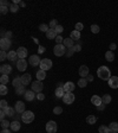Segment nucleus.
Returning a JSON list of instances; mask_svg holds the SVG:
<instances>
[{"label": "nucleus", "instance_id": "dca6fc26", "mask_svg": "<svg viewBox=\"0 0 118 133\" xmlns=\"http://www.w3.org/2000/svg\"><path fill=\"white\" fill-rule=\"evenodd\" d=\"M74 89H76V84H74L73 82H71V81H69V82H66L65 84H64V90H65V93H73Z\"/></svg>", "mask_w": 118, "mask_h": 133}, {"label": "nucleus", "instance_id": "cd10ccee", "mask_svg": "<svg viewBox=\"0 0 118 133\" xmlns=\"http://www.w3.org/2000/svg\"><path fill=\"white\" fill-rule=\"evenodd\" d=\"M105 59H106L107 62H112L113 59H115V54H113V51H111V50L106 51V52H105Z\"/></svg>", "mask_w": 118, "mask_h": 133}, {"label": "nucleus", "instance_id": "72a5a7b5", "mask_svg": "<svg viewBox=\"0 0 118 133\" xmlns=\"http://www.w3.org/2000/svg\"><path fill=\"white\" fill-rule=\"evenodd\" d=\"M7 93H8L7 86H6V84H1V86H0V95H1V96H5V95H7Z\"/></svg>", "mask_w": 118, "mask_h": 133}, {"label": "nucleus", "instance_id": "338daca9", "mask_svg": "<svg viewBox=\"0 0 118 133\" xmlns=\"http://www.w3.org/2000/svg\"><path fill=\"white\" fill-rule=\"evenodd\" d=\"M64 84H65V83L59 82V83H58V87H61V88H64Z\"/></svg>", "mask_w": 118, "mask_h": 133}, {"label": "nucleus", "instance_id": "052dcab7", "mask_svg": "<svg viewBox=\"0 0 118 133\" xmlns=\"http://www.w3.org/2000/svg\"><path fill=\"white\" fill-rule=\"evenodd\" d=\"M13 119L17 120V121H19V120H21V114H17V115L13 116Z\"/></svg>", "mask_w": 118, "mask_h": 133}, {"label": "nucleus", "instance_id": "f704fd0d", "mask_svg": "<svg viewBox=\"0 0 118 133\" xmlns=\"http://www.w3.org/2000/svg\"><path fill=\"white\" fill-rule=\"evenodd\" d=\"M98 132H99V133H111V132H110V128H109V126H104V125L99 126Z\"/></svg>", "mask_w": 118, "mask_h": 133}, {"label": "nucleus", "instance_id": "8fccbe9b", "mask_svg": "<svg viewBox=\"0 0 118 133\" xmlns=\"http://www.w3.org/2000/svg\"><path fill=\"white\" fill-rule=\"evenodd\" d=\"M73 49H74V52H80L82 51V44H74V46H73Z\"/></svg>", "mask_w": 118, "mask_h": 133}, {"label": "nucleus", "instance_id": "e2e57ef3", "mask_svg": "<svg viewBox=\"0 0 118 133\" xmlns=\"http://www.w3.org/2000/svg\"><path fill=\"white\" fill-rule=\"evenodd\" d=\"M0 133H12V131H11V130H8V128H3Z\"/></svg>", "mask_w": 118, "mask_h": 133}, {"label": "nucleus", "instance_id": "e433bc0d", "mask_svg": "<svg viewBox=\"0 0 118 133\" xmlns=\"http://www.w3.org/2000/svg\"><path fill=\"white\" fill-rule=\"evenodd\" d=\"M0 126H1V128H8V127H11V122L8 121V120L4 119L0 121Z\"/></svg>", "mask_w": 118, "mask_h": 133}, {"label": "nucleus", "instance_id": "ddd939ff", "mask_svg": "<svg viewBox=\"0 0 118 133\" xmlns=\"http://www.w3.org/2000/svg\"><path fill=\"white\" fill-rule=\"evenodd\" d=\"M12 65H10V64H3V65L0 66V72H1V75H10L12 72Z\"/></svg>", "mask_w": 118, "mask_h": 133}, {"label": "nucleus", "instance_id": "b1692460", "mask_svg": "<svg viewBox=\"0 0 118 133\" xmlns=\"http://www.w3.org/2000/svg\"><path fill=\"white\" fill-rule=\"evenodd\" d=\"M57 36H58V33L56 32L54 29H50V30L46 32V38L47 39H56Z\"/></svg>", "mask_w": 118, "mask_h": 133}, {"label": "nucleus", "instance_id": "79ce46f5", "mask_svg": "<svg viewBox=\"0 0 118 133\" xmlns=\"http://www.w3.org/2000/svg\"><path fill=\"white\" fill-rule=\"evenodd\" d=\"M61 113H63V108H61L60 106H57V107L53 108V114H56V115H60Z\"/></svg>", "mask_w": 118, "mask_h": 133}, {"label": "nucleus", "instance_id": "9b49d317", "mask_svg": "<svg viewBox=\"0 0 118 133\" xmlns=\"http://www.w3.org/2000/svg\"><path fill=\"white\" fill-rule=\"evenodd\" d=\"M27 49L24 46H19L17 49V55L19 57V59H25V57H27Z\"/></svg>", "mask_w": 118, "mask_h": 133}, {"label": "nucleus", "instance_id": "58836bf2", "mask_svg": "<svg viewBox=\"0 0 118 133\" xmlns=\"http://www.w3.org/2000/svg\"><path fill=\"white\" fill-rule=\"evenodd\" d=\"M10 78H8V75H1L0 76V84H7Z\"/></svg>", "mask_w": 118, "mask_h": 133}, {"label": "nucleus", "instance_id": "bb28decb", "mask_svg": "<svg viewBox=\"0 0 118 133\" xmlns=\"http://www.w3.org/2000/svg\"><path fill=\"white\" fill-rule=\"evenodd\" d=\"M63 44L65 45L66 49H69V48H73L74 44H73V39L72 38H65L63 42Z\"/></svg>", "mask_w": 118, "mask_h": 133}, {"label": "nucleus", "instance_id": "423d86ee", "mask_svg": "<svg viewBox=\"0 0 118 133\" xmlns=\"http://www.w3.org/2000/svg\"><path fill=\"white\" fill-rule=\"evenodd\" d=\"M45 128H46L47 133H57V130H58L57 122L53 121V120H50V121L46 124V127Z\"/></svg>", "mask_w": 118, "mask_h": 133}, {"label": "nucleus", "instance_id": "39448f33", "mask_svg": "<svg viewBox=\"0 0 118 133\" xmlns=\"http://www.w3.org/2000/svg\"><path fill=\"white\" fill-rule=\"evenodd\" d=\"M40 69L41 70H45V71H47V70H50L51 68H52V61L51 59H49V58H43L40 62Z\"/></svg>", "mask_w": 118, "mask_h": 133}, {"label": "nucleus", "instance_id": "c03bdc74", "mask_svg": "<svg viewBox=\"0 0 118 133\" xmlns=\"http://www.w3.org/2000/svg\"><path fill=\"white\" fill-rule=\"evenodd\" d=\"M74 54V49L73 48H69V49H66V54L65 56L66 57H72V55Z\"/></svg>", "mask_w": 118, "mask_h": 133}, {"label": "nucleus", "instance_id": "0eeeda50", "mask_svg": "<svg viewBox=\"0 0 118 133\" xmlns=\"http://www.w3.org/2000/svg\"><path fill=\"white\" fill-rule=\"evenodd\" d=\"M74 100H76V96L73 93H65V95L63 96V101L65 105H71L74 102Z\"/></svg>", "mask_w": 118, "mask_h": 133}, {"label": "nucleus", "instance_id": "603ef678", "mask_svg": "<svg viewBox=\"0 0 118 133\" xmlns=\"http://www.w3.org/2000/svg\"><path fill=\"white\" fill-rule=\"evenodd\" d=\"M54 30H56V32H57L58 35H60V33L64 31V28H63V26H61V25H58V26L54 29Z\"/></svg>", "mask_w": 118, "mask_h": 133}, {"label": "nucleus", "instance_id": "f257e3e1", "mask_svg": "<svg viewBox=\"0 0 118 133\" xmlns=\"http://www.w3.org/2000/svg\"><path fill=\"white\" fill-rule=\"evenodd\" d=\"M97 76L103 81H109L111 78V71L106 65H102L97 69Z\"/></svg>", "mask_w": 118, "mask_h": 133}, {"label": "nucleus", "instance_id": "a211bd4d", "mask_svg": "<svg viewBox=\"0 0 118 133\" xmlns=\"http://www.w3.org/2000/svg\"><path fill=\"white\" fill-rule=\"evenodd\" d=\"M91 103L95 105L96 107H98V106H100L103 103L102 97L99 96V95H92V97H91Z\"/></svg>", "mask_w": 118, "mask_h": 133}, {"label": "nucleus", "instance_id": "13d9d810", "mask_svg": "<svg viewBox=\"0 0 118 133\" xmlns=\"http://www.w3.org/2000/svg\"><path fill=\"white\" fill-rule=\"evenodd\" d=\"M109 48H110V50H111V51H115V50L117 49V45H116V43H111V44H110V46H109Z\"/></svg>", "mask_w": 118, "mask_h": 133}, {"label": "nucleus", "instance_id": "4c0bfd02", "mask_svg": "<svg viewBox=\"0 0 118 133\" xmlns=\"http://www.w3.org/2000/svg\"><path fill=\"white\" fill-rule=\"evenodd\" d=\"M77 84L80 87V88H85V87L88 86V80H86V78H79Z\"/></svg>", "mask_w": 118, "mask_h": 133}, {"label": "nucleus", "instance_id": "49530a36", "mask_svg": "<svg viewBox=\"0 0 118 133\" xmlns=\"http://www.w3.org/2000/svg\"><path fill=\"white\" fill-rule=\"evenodd\" d=\"M10 11V7H5V6H0V13L1 14H6Z\"/></svg>", "mask_w": 118, "mask_h": 133}, {"label": "nucleus", "instance_id": "a19ab883", "mask_svg": "<svg viewBox=\"0 0 118 133\" xmlns=\"http://www.w3.org/2000/svg\"><path fill=\"white\" fill-rule=\"evenodd\" d=\"M39 30H40L41 32H45V33H46L47 31L50 30V26L47 24H40V25H39Z\"/></svg>", "mask_w": 118, "mask_h": 133}, {"label": "nucleus", "instance_id": "473e14b6", "mask_svg": "<svg viewBox=\"0 0 118 133\" xmlns=\"http://www.w3.org/2000/svg\"><path fill=\"white\" fill-rule=\"evenodd\" d=\"M97 121V116L95 115H89L88 118H86V122H88L89 125H95Z\"/></svg>", "mask_w": 118, "mask_h": 133}, {"label": "nucleus", "instance_id": "a18cd8bd", "mask_svg": "<svg viewBox=\"0 0 118 133\" xmlns=\"http://www.w3.org/2000/svg\"><path fill=\"white\" fill-rule=\"evenodd\" d=\"M74 29L80 32V31L84 29V24H83V23H77V24H76V26H74Z\"/></svg>", "mask_w": 118, "mask_h": 133}, {"label": "nucleus", "instance_id": "de8ad7c7", "mask_svg": "<svg viewBox=\"0 0 118 133\" xmlns=\"http://www.w3.org/2000/svg\"><path fill=\"white\" fill-rule=\"evenodd\" d=\"M6 107H8L7 101H6V100H1V101H0V108H1V109H5Z\"/></svg>", "mask_w": 118, "mask_h": 133}, {"label": "nucleus", "instance_id": "7c9ffc66", "mask_svg": "<svg viewBox=\"0 0 118 133\" xmlns=\"http://www.w3.org/2000/svg\"><path fill=\"white\" fill-rule=\"evenodd\" d=\"M111 100H112V97H111L110 94H104L102 96V101L104 105H109V103L111 102Z\"/></svg>", "mask_w": 118, "mask_h": 133}, {"label": "nucleus", "instance_id": "c756f323", "mask_svg": "<svg viewBox=\"0 0 118 133\" xmlns=\"http://www.w3.org/2000/svg\"><path fill=\"white\" fill-rule=\"evenodd\" d=\"M70 38H72L73 41H79L80 39V32L77 30H73L71 32V35H70Z\"/></svg>", "mask_w": 118, "mask_h": 133}, {"label": "nucleus", "instance_id": "a878e982", "mask_svg": "<svg viewBox=\"0 0 118 133\" xmlns=\"http://www.w3.org/2000/svg\"><path fill=\"white\" fill-rule=\"evenodd\" d=\"M12 86L14 87V88H18V87L22 86V82H21V78H20V76H18V77H14L13 81H12Z\"/></svg>", "mask_w": 118, "mask_h": 133}, {"label": "nucleus", "instance_id": "393cba45", "mask_svg": "<svg viewBox=\"0 0 118 133\" xmlns=\"http://www.w3.org/2000/svg\"><path fill=\"white\" fill-rule=\"evenodd\" d=\"M36 77H37V80L38 81L45 80V78H46V71H45V70L39 69L38 71H37V74H36Z\"/></svg>", "mask_w": 118, "mask_h": 133}, {"label": "nucleus", "instance_id": "bf43d9fd", "mask_svg": "<svg viewBox=\"0 0 118 133\" xmlns=\"http://www.w3.org/2000/svg\"><path fill=\"white\" fill-rule=\"evenodd\" d=\"M45 50H46V49H45V48L43 46V45H39V49H38V54H43V52H44V51H45Z\"/></svg>", "mask_w": 118, "mask_h": 133}, {"label": "nucleus", "instance_id": "6e6552de", "mask_svg": "<svg viewBox=\"0 0 118 133\" xmlns=\"http://www.w3.org/2000/svg\"><path fill=\"white\" fill-rule=\"evenodd\" d=\"M12 45V42L11 39H7V38H1L0 39V49L3 51H6L7 49H10Z\"/></svg>", "mask_w": 118, "mask_h": 133}, {"label": "nucleus", "instance_id": "69168bd1", "mask_svg": "<svg viewBox=\"0 0 118 133\" xmlns=\"http://www.w3.org/2000/svg\"><path fill=\"white\" fill-rule=\"evenodd\" d=\"M19 6H20V7H25V6H26V4H25V3H24V1H20Z\"/></svg>", "mask_w": 118, "mask_h": 133}, {"label": "nucleus", "instance_id": "9d476101", "mask_svg": "<svg viewBox=\"0 0 118 133\" xmlns=\"http://www.w3.org/2000/svg\"><path fill=\"white\" fill-rule=\"evenodd\" d=\"M27 65H28V62L26 59H18V62H17V69L19 71H25Z\"/></svg>", "mask_w": 118, "mask_h": 133}, {"label": "nucleus", "instance_id": "0e129e2a", "mask_svg": "<svg viewBox=\"0 0 118 133\" xmlns=\"http://www.w3.org/2000/svg\"><path fill=\"white\" fill-rule=\"evenodd\" d=\"M86 80H88V82H93V76H92V75H89L88 77H86Z\"/></svg>", "mask_w": 118, "mask_h": 133}, {"label": "nucleus", "instance_id": "680f3d73", "mask_svg": "<svg viewBox=\"0 0 118 133\" xmlns=\"http://www.w3.org/2000/svg\"><path fill=\"white\" fill-rule=\"evenodd\" d=\"M97 109H98V111H104V109H105V105H104V103H102L100 106H98V107H97Z\"/></svg>", "mask_w": 118, "mask_h": 133}, {"label": "nucleus", "instance_id": "f8f14e48", "mask_svg": "<svg viewBox=\"0 0 118 133\" xmlns=\"http://www.w3.org/2000/svg\"><path fill=\"white\" fill-rule=\"evenodd\" d=\"M14 109L18 114H22L26 109H25V103L22 101H17L15 105H14Z\"/></svg>", "mask_w": 118, "mask_h": 133}, {"label": "nucleus", "instance_id": "7ed1b4c3", "mask_svg": "<svg viewBox=\"0 0 118 133\" xmlns=\"http://www.w3.org/2000/svg\"><path fill=\"white\" fill-rule=\"evenodd\" d=\"M53 54L57 57H61L66 54V48L64 44H56L54 48H53Z\"/></svg>", "mask_w": 118, "mask_h": 133}, {"label": "nucleus", "instance_id": "1a4fd4ad", "mask_svg": "<svg viewBox=\"0 0 118 133\" xmlns=\"http://www.w3.org/2000/svg\"><path fill=\"white\" fill-rule=\"evenodd\" d=\"M40 57H39V55H32L30 56V58H28V63L31 64L32 66H38L40 65Z\"/></svg>", "mask_w": 118, "mask_h": 133}, {"label": "nucleus", "instance_id": "ea45409f", "mask_svg": "<svg viewBox=\"0 0 118 133\" xmlns=\"http://www.w3.org/2000/svg\"><path fill=\"white\" fill-rule=\"evenodd\" d=\"M90 29H91V32L92 33H99V31H100V28H99L97 24H92Z\"/></svg>", "mask_w": 118, "mask_h": 133}, {"label": "nucleus", "instance_id": "5fc2aeb1", "mask_svg": "<svg viewBox=\"0 0 118 133\" xmlns=\"http://www.w3.org/2000/svg\"><path fill=\"white\" fill-rule=\"evenodd\" d=\"M37 99H38L39 101L45 100V94H43V93H38V94H37Z\"/></svg>", "mask_w": 118, "mask_h": 133}, {"label": "nucleus", "instance_id": "2f4dec72", "mask_svg": "<svg viewBox=\"0 0 118 133\" xmlns=\"http://www.w3.org/2000/svg\"><path fill=\"white\" fill-rule=\"evenodd\" d=\"M25 93H26L25 86H20V87H18V88H15V94L17 95H22V96H24Z\"/></svg>", "mask_w": 118, "mask_h": 133}, {"label": "nucleus", "instance_id": "6ab92c4d", "mask_svg": "<svg viewBox=\"0 0 118 133\" xmlns=\"http://www.w3.org/2000/svg\"><path fill=\"white\" fill-rule=\"evenodd\" d=\"M24 97H25V100H26V101H33V100H34V97H37V95H36V93H34L33 90H26Z\"/></svg>", "mask_w": 118, "mask_h": 133}, {"label": "nucleus", "instance_id": "f03ea898", "mask_svg": "<svg viewBox=\"0 0 118 133\" xmlns=\"http://www.w3.org/2000/svg\"><path fill=\"white\" fill-rule=\"evenodd\" d=\"M34 120V113L31 111H25L24 113L21 114V121L25 122V124H31Z\"/></svg>", "mask_w": 118, "mask_h": 133}, {"label": "nucleus", "instance_id": "3c124183", "mask_svg": "<svg viewBox=\"0 0 118 133\" xmlns=\"http://www.w3.org/2000/svg\"><path fill=\"white\" fill-rule=\"evenodd\" d=\"M6 58H7V54H6V51H3V50H1V51H0V59H1V61H5Z\"/></svg>", "mask_w": 118, "mask_h": 133}, {"label": "nucleus", "instance_id": "c9c22d12", "mask_svg": "<svg viewBox=\"0 0 118 133\" xmlns=\"http://www.w3.org/2000/svg\"><path fill=\"white\" fill-rule=\"evenodd\" d=\"M19 7L20 6L18 5V4H11V6H10V11L12 12V13H17V12L19 11Z\"/></svg>", "mask_w": 118, "mask_h": 133}, {"label": "nucleus", "instance_id": "20e7f679", "mask_svg": "<svg viewBox=\"0 0 118 133\" xmlns=\"http://www.w3.org/2000/svg\"><path fill=\"white\" fill-rule=\"evenodd\" d=\"M44 89V84H43V82L41 81H34V82L31 83V90H33L34 93H41V90Z\"/></svg>", "mask_w": 118, "mask_h": 133}, {"label": "nucleus", "instance_id": "6e6d98bb", "mask_svg": "<svg viewBox=\"0 0 118 133\" xmlns=\"http://www.w3.org/2000/svg\"><path fill=\"white\" fill-rule=\"evenodd\" d=\"M12 36H13V33L11 32V31H7V32L5 33V37L4 38H7V39H11L12 38Z\"/></svg>", "mask_w": 118, "mask_h": 133}, {"label": "nucleus", "instance_id": "864d4df0", "mask_svg": "<svg viewBox=\"0 0 118 133\" xmlns=\"http://www.w3.org/2000/svg\"><path fill=\"white\" fill-rule=\"evenodd\" d=\"M56 42H57V44H63L64 38L60 36V35H58V36H57V38H56Z\"/></svg>", "mask_w": 118, "mask_h": 133}, {"label": "nucleus", "instance_id": "c85d7f7f", "mask_svg": "<svg viewBox=\"0 0 118 133\" xmlns=\"http://www.w3.org/2000/svg\"><path fill=\"white\" fill-rule=\"evenodd\" d=\"M109 128H110L111 133H118V122L112 121L110 125H109Z\"/></svg>", "mask_w": 118, "mask_h": 133}, {"label": "nucleus", "instance_id": "2eb2a0df", "mask_svg": "<svg viewBox=\"0 0 118 133\" xmlns=\"http://www.w3.org/2000/svg\"><path fill=\"white\" fill-rule=\"evenodd\" d=\"M20 78H21V82H22V86H27V84H30V83H32V76H31L30 74H24L20 76Z\"/></svg>", "mask_w": 118, "mask_h": 133}, {"label": "nucleus", "instance_id": "aec40b11", "mask_svg": "<svg viewBox=\"0 0 118 133\" xmlns=\"http://www.w3.org/2000/svg\"><path fill=\"white\" fill-rule=\"evenodd\" d=\"M11 131L12 132H18V131L21 128V124H20L19 121H17V120H13V121L11 122Z\"/></svg>", "mask_w": 118, "mask_h": 133}, {"label": "nucleus", "instance_id": "4be33fe9", "mask_svg": "<svg viewBox=\"0 0 118 133\" xmlns=\"http://www.w3.org/2000/svg\"><path fill=\"white\" fill-rule=\"evenodd\" d=\"M17 57H18V55H17V51H13V50H11V51H8L7 52V59L11 62H18L17 61Z\"/></svg>", "mask_w": 118, "mask_h": 133}, {"label": "nucleus", "instance_id": "4468645a", "mask_svg": "<svg viewBox=\"0 0 118 133\" xmlns=\"http://www.w3.org/2000/svg\"><path fill=\"white\" fill-rule=\"evenodd\" d=\"M78 74H79L80 78H86V77L89 76V68H88L86 65H82V66H79Z\"/></svg>", "mask_w": 118, "mask_h": 133}, {"label": "nucleus", "instance_id": "f3484780", "mask_svg": "<svg viewBox=\"0 0 118 133\" xmlns=\"http://www.w3.org/2000/svg\"><path fill=\"white\" fill-rule=\"evenodd\" d=\"M109 87L112 89H117L118 88V76H111V78L107 81Z\"/></svg>", "mask_w": 118, "mask_h": 133}, {"label": "nucleus", "instance_id": "09e8293b", "mask_svg": "<svg viewBox=\"0 0 118 133\" xmlns=\"http://www.w3.org/2000/svg\"><path fill=\"white\" fill-rule=\"evenodd\" d=\"M12 3H8L7 0H1L0 1V6H5V7H10Z\"/></svg>", "mask_w": 118, "mask_h": 133}, {"label": "nucleus", "instance_id": "5701e85b", "mask_svg": "<svg viewBox=\"0 0 118 133\" xmlns=\"http://www.w3.org/2000/svg\"><path fill=\"white\" fill-rule=\"evenodd\" d=\"M54 95L57 99H63V96L65 95V90H64V88H61V87H57L56 88V91H54Z\"/></svg>", "mask_w": 118, "mask_h": 133}, {"label": "nucleus", "instance_id": "412c9836", "mask_svg": "<svg viewBox=\"0 0 118 133\" xmlns=\"http://www.w3.org/2000/svg\"><path fill=\"white\" fill-rule=\"evenodd\" d=\"M4 111H5L7 118H13V116L15 115V109H14V107H10V106H8V107H6Z\"/></svg>", "mask_w": 118, "mask_h": 133}, {"label": "nucleus", "instance_id": "37998d69", "mask_svg": "<svg viewBox=\"0 0 118 133\" xmlns=\"http://www.w3.org/2000/svg\"><path fill=\"white\" fill-rule=\"evenodd\" d=\"M58 22H57V19H52L51 22H50V24H49V26H50V29H56L58 26Z\"/></svg>", "mask_w": 118, "mask_h": 133}, {"label": "nucleus", "instance_id": "4d7b16f0", "mask_svg": "<svg viewBox=\"0 0 118 133\" xmlns=\"http://www.w3.org/2000/svg\"><path fill=\"white\" fill-rule=\"evenodd\" d=\"M6 118V113L4 109H1V112H0V120H4Z\"/></svg>", "mask_w": 118, "mask_h": 133}]
</instances>
